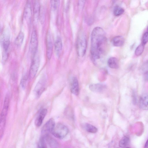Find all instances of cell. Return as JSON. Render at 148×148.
<instances>
[{
    "label": "cell",
    "instance_id": "cell-1",
    "mask_svg": "<svg viewBox=\"0 0 148 148\" xmlns=\"http://www.w3.org/2000/svg\"><path fill=\"white\" fill-rule=\"evenodd\" d=\"M90 54L93 61L96 62L104 54L107 38L103 29L100 27H95L91 34Z\"/></svg>",
    "mask_w": 148,
    "mask_h": 148
},
{
    "label": "cell",
    "instance_id": "cell-2",
    "mask_svg": "<svg viewBox=\"0 0 148 148\" xmlns=\"http://www.w3.org/2000/svg\"><path fill=\"white\" fill-rule=\"evenodd\" d=\"M87 43L85 35L82 33L79 35L76 42V48L77 53L80 57H82L85 55Z\"/></svg>",
    "mask_w": 148,
    "mask_h": 148
},
{
    "label": "cell",
    "instance_id": "cell-3",
    "mask_svg": "<svg viewBox=\"0 0 148 148\" xmlns=\"http://www.w3.org/2000/svg\"><path fill=\"white\" fill-rule=\"evenodd\" d=\"M69 132V129L65 125L59 123L55 125L51 133L56 138L61 139L67 135Z\"/></svg>",
    "mask_w": 148,
    "mask_h": 148
},
{
    "label": "cell",
    "instance_id": "cell-4",
    "mask_svg": "<svg viewBox=\"0 0 148 148\" xmlns=\"http://www.w3.org/2000/svg\"><path fill=\"white\" fill-rule=\"evenodd\" d=\"M40 63L39 56L37 52L32 56L29 73L30 78H33L35 76L39 69Z\"/></svg>",
    "mask_w": 148,
    "mask_h": 148
},
{
    "label": "cell",
    "instance_id": "cell-5",
    "mask_svg": "<svg viewBox=\"0 0 148 148\" xmlns=\"http://www.w3.org/2000/svg\"><path fill=\"white\" fill-rule=\"evenodd\" d=\"M38 45V39L36 31L34 29L32 32L29 46V51L32 56L37 51Z\"/></svg>",
    "mask_w": 148,
    "mask_h": 148
},
{
    "label": "cell",
    "instance_id": "cell-6",
    "mask_svg": "<svg viewBox=\"0 0 148 148\" xmlns=\"http://www.w3.org/2000/svg\"><path fill=\"white\" fill-rule=\"evenodd\" d=\"M46 78L42 76L39 80L34 89V93L37 98L39 97L44 90L46 84Z\"/></svg>",
    "mask_w": 148,
    "mask_h": 148
},
{
    "label": "cell",
    "instance_id": "cell-7",
    "mask_svg": "<svg viewBox=\"0 0 148 148\" xmlns=\"http://www.w3.org/2000/svg\"><path fill=\"white\" fill-rule=\"evenodd\" d=\"M55 125L54 119L51 118L43 125L41 130L42 136L46 137L52 132Z\"/></svg>",
    "mask_w": 148,
    "mask_h": 148
},
{
    "label": "cell",
    "instance_id": "cell-8",
    "mask_svg": "<svg viewBox=\"0 0 148 148\" xmlns=\"http://www.w3.org/2000/svg\"><path fill=\"white\" fill-rule=\"evenodd\" d=\"M1 44L3 52H8L10 45V35L8 31L5 29L3 32L1 37Z\"/></svg>",
    "mask_w": 148,
    "mask_h": 148
},
{
    "label": "cell",
    "instance_id": "cell-9",
    "mask_svg": "<svg viewBox=\"0 0 148 148\" xmlns=\"http://www.w3.org/2000/svg\"><path fill=\"white\" fill-rule=\"evenodd\" d=\"M53 43L52 36L51 34L48 32L47 35L46 39V51L47 58L50 60L52 54Z\"/></svg>",
    "mask_w": 148,
    "mask_h": 148
},
{
    "label": "cell",
    "instance_id": "cell-10",
    "mask_svg": "<svg viewBox=\"0 0 148 148\" xmlns=\"http://www.w3.org/2000/svg\"><path fill=\"white\" fill-rule=\"evenodd\" d=\"M40 5L39 1L36 0L34 1L33 6V21L34 24L37 22L40 15Z\"/></svg>",
    "mask_w": 148,
    "mask_h": 148
},
{
    "label": "cell",
    "instance_id": "cell-11",
    "mask_svg": "<svg viewBox=\"0 0 148 148\" xmlns=\"http://www.w3.org/2000/svg\"><path fill=\"white\" fill-rule=\"evenodd\" d=\"M47 112V109L46 108L42 109L40 111L35 121V125L37 127H39L41 125Z\"/></svg>",
    "mask_w": 148,
    "mask_h": 148
},
{
    "label": "cell",
    "instance_id": "cell-12",
    "mask_svg": "<svg viewBox=\"0 0 148 148\" xmlns=\"http://www.w3.org/2000/svg\"><path fill=\"white\" fill-rule=\"evenodd\" d=\"M139 106L141 109L148 110V94H145L140 96L139 101Z\"/></svg>",
    "mask_w": 148,
    "mask_h": 148
},
{
    "label": "cell",
    "instance_id": "cell-13",
    "mask_svg": "<svg viewBox=\"0 0 148 148\" xmlns=\"http://www.w3.org/2000/svg\"><path fill=\"white\" fill-rule=\"evenodd\" d=\"M71 92L76 95H77L79 92V84L77 78L73 77L72 79L70 86Z\"/></svg>",
    "mask_w": 148,
    "mask_h": 148
},
{
    "label": "cell",
    "instance_id": "cell-14",
    "mask_svg": "<svg viewBox=\"0 0 148 148\" xmlns=\"http://www.w3.org/2000/svg\"><path fill=\"white\" fill-rule=\"evenodd\" d=\"M32 16V8L31 3L29 1H27L24 9L23 16L25 20L29 22Z\"/></svg>",
    "mask_w": 148,
    "mask_h": 148
},
{
    "label": "cell",
    "instance_id": "cell-15",
    "mask_svg": "<svg viewBox=\"0 0 148 148\" xmlns=\"http://www.w3.org/2000/svg\"><path fill=\"white\" fill-rule=\"evenodd\" d=\"M106 88L105 85L100 84H92L89 86V88L91 91L97 92H103Z\"/></svg>",
    "mask_w": 148,
    "mask_h": 148
},
{
    "label": "cell",
    "instance_id": "cell-16",
    "mask_svg": "<svg viewBox=\"0 0 148 148\" xmlns=\"http://www.w3.org/2000/svg\"><path fill=\"white\" fill-rule=\"evenodd\" d=\"M124 41V39L123 37L121 36H117L112 38L111 42L113 46L119 47L123 45Z\"/></svg>",
    "mask_w": 148,
    "mask_h": 148
},
{
    "label": "cell",
    "instance_id": "cell-17",
    "mask_svg": "<svg viewBox=\"0 0 148 148\" xmlns=\"http://www.w3.org/2000/svg\"><path fill=\"white\" fill-rule=\"evenodd\" d=\"M62 47V43L61 39L58 37L54 43V49L56 54L58 56L61 53Z\"/></svg>",
    "mask_w": 148,
    "mask_h": 148
},
{
    "label": "cell",
    "instance_id": "cell-18",
    "mask_svg": "<svg viewBox=\"0 0 148 148\" xmlns=\"http://www.w3.org/2000/svg\"><path fill=\"white\" fill-rule=\"evenodd\" d=\"M108 66L112 69H116L119 68V63L118 60L115 58H110L107 62Z\"/></svg>",
    "mask_w": 148,
    "mask_h": 148
},
{
    "label": "cell",
    "instance_id": "cell-19",
    "mask_svg": "<svg viewBox=\"0 0 148 148\" xmlns=\"http://www.w3.org/2000/svg\"><path fill=\"white\" fill-rule=\"evenodd\" d=\"M45 137L47 142L51 148H58L59 145L57 141L53 138L48 136Z\"/></svg>",
    "mask_w": 148,
    "mask_h": 148
},
{
    "label": "cell",
    "instance_id": "cell-20",
    "mask_svg": "<svg viewBox=\"0 0 148 148\" xmlns=\"http://www.w3.org/2000/svg\"><path fill=\"white\" fill-rule=\"evenodd\" d=\"M24 38V33L23 32L20 31L15 40V44L17 46H21L23 42Z\"/></svg>",
    "mask_w": 148,
    "mask_h": 148
},
{
    "label": "cell",
    "instance_id": "cell-21",
    "mask_svg": "<svg viewBox=\"0 0 148 148\" xmlns=\"http://www.w3.org/2000/svg\"><path fill=\"white\" fill-rule=\"evenodd\" d=\"M141 71L145 80L148 81V61L143 65L141 68Z\"/></svg>",
    "mask_w": 148,
    "mask_h": 148
},
{
    "label": "cell",
    "instance_id": "cell-22",
    "mask_svg": "<svg viewBox=\"0 0 148 148\" xmlns=\"http://www.w3.org/2000/svg\"><path fill=\"white\" fill-rule=\"evenodd\" d=\"M84 127L85 130L89 133H95L98 131L97 129L95 126L90 124H85Z\"/></svg>",
    "mask_w": 148,
    "mask_h": 148
},
{
    "label": "cell",
    "instance_id": "cell-23",
    "mask_svg": "<svg viewBox=\"0 0 148 148\" xmlns=\"http://www.w3.org/2000/svg\"><path fill=\"white\" fill-rule=\"evenodd\" d=\"M130 140L128 137L127 136H124L120 140L119 143V145L121 148H124L128 144Z\"/></svg>",
    "mask_w": 148,
    "mask_h": 148
},
{
    "label": "cell",
    "instance_id": "cell-24",
    "mask_svg": "<svg viewBox=\"0 0 148 148\" xmlns=\"http://www.w3.org/2000/svg\"><path fill=\"white\" fill-rule=\"evenodd\" d=\"M124 10L122 8L119 6H116L114 9V14L115 16H118L124 13Z\"/></svg>",
    "mask_w": 148,
    "mask_h": 148
},
{
    "label": "cell",
    "instance_id": "cell-25",
    "mask_svg": "<svg viewBox=\"0 0 148 148\" xmlns=\"http://www.w3.org/2000/svg\"><path fill=\"white\" fill-rule=\"evenodd\" d=\"M145 45L141 43L138 46L135 51V54L136 56H140L143 53Z\"/></svg>",
    "mask_w": 148,
    "mask_h": 148
},
{
    "label": "cell",
    "instance_id": "cell-26",
    "mask_svg": "<svg viewBox=\"0 0 148 148\" xmlns=\"http://www.w3.org/2000/svg\"><path fill=\"white\" fill-rule=\"evenodd\" d=\"M51 8L53 10H55L58 7L59 1L58 0H51L50 1Z\"/></svg>",
    "mask_w": 148,
    "mask_h": 148
},
{
    "label": "cell",
    "instance_id": "cell-27",
    "mask_svg": "<svg viewBox=\"0 0 148 148\" xmlns=\"http://www.w3.org/2000/svg\"><path fill=\"white\" fill-rule=\"evenodd\" d=\"M148 42V33L147 32L143 34L142 39V43L145 45Z\"/></svg>",
    "mask_w": 148,
    "mask_h": 148
},
{
    "label": "cell",
    "instance_id": "cell-28",
    "mask_svg": "<svg viewBox=\"0 0 148 148\" xmlns=\"http://www.w3.org/2000/svg\"><path fill=\"white\" fill-rule=\"evenodd\" d=\"M27 76L26 75H24L22 78L21 81V84L22 87L24 88L26 86L27 81Z\"/></svg>",
    "mask_w": 148,
    "mask_h": 148
},
{
    "label": "cell",
    "instance_id": "cell-29",
    "mask_svg": "<svg viewBox=\"0 0 148 148\" xmlns=\"http://www.w3.org/2000/svg\"><path fill=\"white\" fill-rule=\"evenodd\" d=\"M148 146V139L147 140V141L145 143V147L146 148Z\"/></svg>",
    "mask_w": 148,
    "mask_h": 148
},
{
    "label": "cell",
    "instance_id": "cell-30",
    "mask_svg": "<svg viewBox=\"0 0 148 148\" xmlns=\"http://www.w3.org/2000/svg\"><path fill=\"white\" fill-rule=\"evenodd\" d=\"M147 32L148 33V26L147 27Z\"/></svg>",
    "mask_w": 148,
    "mask_h": 148
},
{
    "label": "cell",
    "instance_id": "cell-31",
    "mask_svg": "<svg viewBox=\"0 0 148 148\" xmlns=\"http://www.w3.org/2000/svg\"><path fill=\"white\" fill-rule=\"evenodd\" d=\"M126 148H130L129 147H126Z\"/></svg>",
    "mask_w": 148,
    "mask_h": 148
},
{
    "label": "cell",
    "instance_id": "cell-32",
    "mask_svg": "<svg viewBox=\"0 0 148 148\" xmlns=\"http://www.w3.org/2000/svg\"><path fill=\"white\" fill-rule=\"evenodd\" d=\"M46 148V147H43V148Z\"/></svg>",
    "mask_w": 148,
    "mask_h": 148
},
{
    "label": "cell",
    "instance_id": "cell-33",
    "mask_svg": "<svg viewBox=\"0 0 148 148\" xmlns=\"http://www.w3.org/2000/svg\"></svg>",
    "mask_w": 148,
    "mask_h": 148
}]
</instances>
